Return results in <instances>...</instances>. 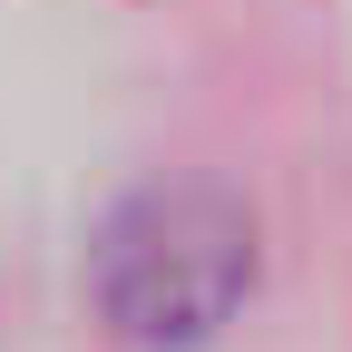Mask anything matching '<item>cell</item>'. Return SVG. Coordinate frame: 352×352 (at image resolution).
<instances>
[{
  "instance_id": "6da1fadb",
  "label": "cell",
  "mask_w": 352,
  "mask_h": 352,
  "mask_svg": "<svg viewBox=\"0 0 352 352\" xmlns=\"http://www.w3.org/2000/svg\"><path fill=\"white\" fill-rule=\"evenodd\" d=\"M254 294V215L226 186H138L98 215L88 235V303L98 323L138 352H186L215 342Z\"/></svg>"
}]
</instances>
